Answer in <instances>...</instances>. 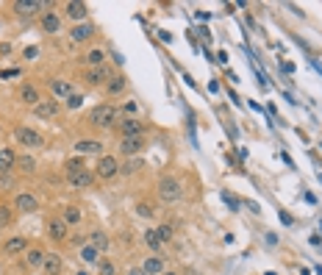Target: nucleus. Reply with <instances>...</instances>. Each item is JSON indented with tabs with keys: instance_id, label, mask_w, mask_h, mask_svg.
<instances>
[{
	"instance_id": "obj_29",
	"label": "nucleus",
	"mask_w": 322,
	"mask_h": 275,
	"mask_svg": "<svg viewBox=\"0 0 322 275\" xmlns=\"http://www.w3.org/2000/svg\"><path fill=\"white\" fill-rule=\"evenodd\" d=\"M86 242H89V245H94V248L100 250V253H103V250H109V236H106L103 231H92Z\"/></svg>"
},
{
	"instance_id": "obj_43",
	"label": "nucleus",
	"mask_w": 322,
	"mask_h": 275,
	"mask_svg": "<svg viewBox=\"0 0 322 275\" xmlns=\"http://www.w3.org/2000/svg\"><path fill=\"white\" fill-rule=\"evenodd\" d=\"M75 275H89V273H86V270H81V273H75Z\"/></svg>"
},
{
	"instance_id": "obj_39",
	"label": "nucleus",
	"mask_w": 322,
	"mask_h": 275,
	"mask_svg": "<svg viewBox=\"0 0 322 275\" xmlns=\"http://www.w3.org/2000/svg\"><path fill=\"white\" fill-rule=\"evenodd\" d=\"M128 275H147V273H144V267H131V270H128Z\"/></svg>"
},
{
	"instance_id": "obj_4",
	"label": "nucleus",
	"mask_w": 322,
	"mask_h": 275,
	"mask_svg": "<svg viewBox=\"0 0 322 275\" xmlns=\"http://www.w3.org/2000/svg\"><path fill=\"white\" fill-rule=\"evenodd\" d=\"M14 139H17L20 145H25V147H42L45 145L42 134H39L36 128H28V125H17V128H14Z\"/></svg>"
},
{
	"instance_id": "obj_32",
	"label": "nucleus",
	"mask_w": 322,
	"mask_h": 275,
	"mask_svg": "<svg viewBox=\"0 0 322 275\" xmlns=\"http://www.w3.org/2000/svg\"><path fill=\"white\" fill-rule=\"evenodd\" d=\"M136 170H142V159H128L125 164H119V172H122V175H134Z\"/></svg>"
},
{
	"instance_id": "obj_2",
	"label": "nucleus",
	"mask_w": 322,
	"mask_h": 275,
	"mask_svg": "<svg viewBox=\"0 0 322 275\" xmlns=\"http://www.w3.org/2000/svg\"><path fill=\"white\" fill-rule=\"evenodd\" d=\"M159 198L164 203H178L184 198V183L175 175H161L159 178Z\"/></svg>"
},
{
	"instance_id": "obj_23",
	"label": "nucleus",
	"mask_w": 322,
	"mask_h": 275,
	"mask_svg": "<svg viewBox=\"0 0 322 275\" xmlns=\"http://www.w3.org/2000/svg\"><path fill=\"white\" fill-rule=\"evenodd\" d=\"M142 267H144V273L147 275H164L167 273V264H164V258L161 256H147Z\"/></svg>"
},
{
	"instance_id": "obj_3",
	"label": "nucleus",
	"mask_w": 322,
	"mask_h": 275,
	"mask_svg": "<svg viewBox=\"0 0 322 275\" xmlns=\"http://www.w3.org/2000/svg\"><path fill=\"white\" fill-rule=\"evenodd\" d=\"M47 9H50L47 0H17V3H14L17 17H36V14H45Z\"/></svg>"
},
{
	"instance_id": "obj_16",
	"label": "nucleus",
	"mask_w": 322,
	"mask_h": 275,
	"mask_svg": "<svg viewBox=\"0 0 322 275\" xmlns=\"http://www.w3.org/2000/svg\"><path fill=\"white\" fill-rule=\"evenodd\" d=\"M59 112H61L59 100H42V103L34 106V114H36V117H42V120H53Z\"/></svg>"
},
{
	"instance_id": "obj_6",
	"label": "nucleus",
	"mask_w": 322,
	"mask_h": 275,
	"mask_svg": "<svg viewBox=\"0 0 322 275\" xmlns=\"http://www.w3.org/2000/svg\"><path fill=\"white\" fill-rule=\"evenodd\" d=\"M114 78V72H111V67H89L84 72V81H86V86H106Z\"/></svg>"
},
{
	"instance_id": "obj_25",
	"label": "nucleus",
	"mask_w": 322,
	"mask_h": 275,
	"mask_svg": "<svg viewBox=\"0 0 322 275\" xmlns=\"http://www.w3.org/2000/svg\"><path fill=\"white\" fill-rule=\"evenodd\" d=\"M103 89H106V95H109V97L122 95V92H125V78H122V75H114V78L109 81V84L103 86Z\"/></svg>"
},
{
	"instance_id": "obj_37",
	"label": "nucleus",
	"mask_w": 322,
	"mask_h": 275,
	"mask_svg": "<svg viewBox=\"0 0 322 275\" xmlns=\"http://www.w3.org/2000/svg\"><path fill=\"white\" fill-rule=\"evenodd\" d=\"M81 103H84V97H81V95L67 97V109H81Z\"/></svg>"
},
{
	"instance_id": "obj_40",
	"label": "nucleus",
	"mask_w": 322,
	"mask_h": 275,
	"mask_svg": "<svg viewBox=\"0 0 322 275\" xmlns=\"http://www.w3.org/2000/svg\"><path fill=\"white\" fill-rule=\"evenodd\" d=\"M0 53H6V56H9V53H11V45H9V42H0Z\"/></svg>"
},
{
	"instance_id": "obj_11",
	"label": "nucleus",
	"mask_w": 322,
	"mask_h": 275,
	"mask_svg": "<svg viewBox=\"0 0 322 275\" xmlns=\"http://www.w3.org/2000/svg\"><path fill=\"white\" fill-rule=\"evenodd\" d=\"M36 208H39V200H36V195H31V192H20L17 198H14V211L31 214V211H36Z\"/></svg>"
},
{
	"instance_id": "obj_5",
	"label": "nucleus",
	"mask_w": 322,
	"mask_h": 275,
	"mask_svg": "<svg viewBox=\"0 0 322 275\" xmlns=\"http://www.w3.org/2000/svg\"><path fill=\"white\" fill-rule=\"evenodd\" d=\"M94 175L103 181H109L114 178V175H119V161H117V156H100L97 159V164H94Z\"/></svg>"
},
{
	"instance_id": "obj_41",
	"label": "nucleus",
	"mask_w": 322,
	"mask_h": 275,
	"mask_svg": "<svg viewBox=\"0 0 322 275\" xmlns=\"http://www.w3.org/2000/svg\"><path fill=\"white\" fill-rule=\"evenodd\" d=\"M125 112H128V114H136V112H139V106H136V103H128Z\"/></svg>"
},
{
	"instance_id": "obj_31",
	"label": "nucleus",
	"mask_w": 322,
	"mask_h": 275,
	"mask_svg": "<svg viewBox=\"0 0 322 275\" xmlns=\"http://www.w3.org/2000/svg\"><path fill=\"white\" fill-rule=\"evenodd\" d=\"M17 170L31 175V172L36 170V159H34V156H28V153L25 156H17Z\"/></svg>"
},
{
	"instance_id": "obj_34",
	"label": "nucleus",
	"mask_w": 322,
	"mask_h": 275,
	"mask_svg": "<svg viewBox=\"0 0 322 275\" xmlns=\"http://www.w3.org/2000/svg\"><path fill=\"white\" fill-rule=\"evenodd\" d=\"M97 270H100V275H117V267H114V261H109V258H100Z\"/></svg>"
},
{
	"instance_id": "obj_10",
	"label": "nucleus",
	"mask_w": 322,
	"mask_h": 275,
	"mask_svg": "<svg viewBox=\"0 0 322 275\" xmlns=\"http://www.w3.org/2000/svg\"><path fill=\"white\" fill-rule=\"evenodd\" d=\"M144 131H147V125H144L139 117L119 120V134H122V137H144Z\"/></svg>"
},
{
	"instance_id": "obj_7",
	"label": "nucleus",
	"mask_w": 322,
	"mask_h": 275,
	"mask_svg": "<svg viewBox=\"0 0 322 275\" xmlns=\"http://www.w3.org/2000/svg\"><path fill=\"white\" fill-rule=\"evenodd\" d=\"M72 150H75L78 156H97V159H100L103 156V142L100 139H78L75 145H72Z\"/></svg>"
},
{
	"instance_id": "obj_13",
	"label": "nucleus",
	"mask_w": 322,
	"mask_h": 275,
	"mask_svg": "<svg viewBox=\"0 0 322 275\" xmlns=\"http://www.w3.org/2000/svg\"><path fill=\"white\" fill-rule=\"evenodd\" d=\"M45 256H47V253H45L42 248H28L25 253H23V267H25V270H36V267L45 264Z\"/></svg>"
},
{
	"instance_id": "obj_27",
	"label": "nucleus",
	"mask_w": 322,
	"mask_h": 275,
	"mask_svg": "<svg viewBox=\"0 0 322 275\" xmlns=\"http://www.w3.org/2000/svg\"><path fill=\"white\" fill-rule=\"evenodd\" d=\"M144 242H147V248H150L156 256H161V248H164V242L159 239L156 228H147V231H144Z\"/></svg>"
},
{
	"instance_id": "obj_9",
	"label": "nucleus",
	"mask_w": 322,
	"mask_h": 275,
	"mask_svg": "<svg viewBox=\"0 0 322 275\" xmlns=\"http://www.w3.org/2000/svg\"><path fill=\"white\" fill-rule=\"evenodd\" d=\"M64 14H67L72 23H86V17H89V6L86 3H81V0H69L67 6H64Z\"/></svg>"
},
{
	"instance_id": "obj_12",
	"label": "nucleus",
	"mask_w": 322,
	"mask_h": 275,
	"mask_svg": "<svg viewBox=\"0 0 322 275\" xmlns=\"http://www.w3.org/2000/svg\"><path fill=\"white\" fill-rule=\"evenodd\" d=\"M144 147V137H122L119 139V150L128 156V159H134V156L142 153Z\"/></svg>"
},
{
	"instance_id": "obj_17",
	"label": "nucleus",
	"mask_w": 322,
	"mask_h": 275,
	"mask_svg": "<svg viewBox=\"0 0 322 275\" xmlns=\"http://www.w3.org/2000/svg\"><path fill=\"white\" fill-rule=\"evenodd\" d=\"M39 25H42L45 34H59L61 31V17L56 11H45L42 17H39Z\"/></svg>"
},
{
	"instance_id": "obj_20",
	"label": "nucleus",
	"mask_w": 322,
	"mask_h": 275,
	"mask_svg": "<svg viewBox=\"0 0 322 275\" xmlns=\"http://www.w3.org/2000/svg\"><path fill=\"white\" fill-rule=\"evenodd\" d=\"M42 270H45V275H61V270H64V261H61L59 253H47V256H45Z\"/></svg>"
},
{
	"instance_id": "obj_18",
	"label": "nucleus",
	"mask_w": 322,
	"mask_h": 275,
	"mask_svg": "<svg viewBox=\"0 0 322 275\" xmlns=\"http://www.w3.org/2000/svg\"><path fill=\"white\" fill-rule=\"evenodd\" d=\"M20 103H25V106H36V103H42V97H39V89H36L34 84H23L20 86Z\"/></svg>"
},
{
	"instance_id": "obj_8",
	"label": "nucleus",
	"mask_w": 322,
	"mask_h": 275,
	"mask_svg": "<svg viewBox=\"0 0 322 275\" xmlns=\"http://www.w3.org/2000/svg\"><path fill=\"white\" fill-rule=\"evenodd\" d=\"M45 228H47V236H50L53 242H64V239H67V233H69V225L64 223L61 217H50Z\"/></svg>"
},
{
	"instance_id": "obj_14",
	"label": "nucleus",
	"mask_w": 322,
	"mask_h": 275,
	"mask_svg": "<svg viewBox=\"0 0 322 275\" xmlns=\"http://www.w3.org/2000/svg\"><path fill=\"white\" fill-rule=\"evenodd\" d=\"M50 95L59 97V100H67V97H72L75 92H72V84H69L67 78H53L50 81Z\"/></svg>"
},
{
	"instance_id": "obj_22",
	"label": "nucleus",
	"mask_w": 322,
	"mask_h": 275,
	"mask_svg": "<svg viewBox=\"0 0 322 275\" xmlns=\"http://www.w3.org/2000/svg\"><path fill=\"white\" fill-rule=\"evenodd\" d=\"M17 167V153L11 150V147H0V172L6 175Z\"/></svg>"
},
{
	"instance_id": "obj_21",
	"label": "nucleus",
	"mask_w": 322,
	"mask_h": 275,
	"mask_svg": "<svg viewBox=\"0 0 322 275\" xmlns=\"http://www.w3.org/2000/svg\"><path fill=\"white\" fill-rule=\"evenodd\" d=\"M78 256H81V261H84V264H100L103 253H100L97 248H94V245L84 242V245H81V253H78Z\"/></svg>"
},
{
	"instance_id": "obj_33",
	"label": "nucleus",
	"mask_w": 322,
	"mask_h": 275,
	"mask_svg": "<svg viewBox=\"0 0 322 275\" xmlns=\"http://www.w3.org/2000/svg\"><path fill=\"white\" fill-rule=\"evenodd\" d=\"M11 223H14V208L0 203V228H9Z\"/></svg>"
},
{
	"instance_id": "obj_36",
	"label": "nucleus",
	"mask_w": 322,
	"mask_h": 275,
	"mask_svg": "<svg viewBox=\"0 0 322 275\" xmlns=\"http://www.w3.org/2000/svg\"><path fill=\"white\" fill-rule=\"evenodd\" d=\"M136 211H139V217H153V206H150V203H139Z\"/></svg>"
},
{
	"instance_id": "obj_38",
	"label": "nucleus",
	"mask_w": 322,
	"mask_h": 275,
	"mask_svg": "<svg viewBox=\"0 0 322 275\" xmlns=\"http://www.w3.org/2000/svg\"><path fill=\"white\" fill-rule=\"evenodd\" d=\"M23 56H25L28 61L36 59V56H39V47H36V45H31V47H25V53H23Z\"/></svg>"
},
{
	"instance_id": "obj_30",
	"label": "nucleus",
	"mask_w": 322,
	"mask_h": 275,
	"mask_svg": "<svg viewBox=\"0 0 322 275\" xmlns=\"http://www.w3.org/2000/svg\"><path fill=\"white\" fill-rule=\"evenodd\" d=\"M86 64L89 67H103V59H106V53L100 50V47H92V50H86Z\"/></svg>"
},
{
	"instance_id": "obj_35",
	"label": "nucleus",
	"mask_w": 322,
	"mask_h": 275,
	"mask_svg": "<svg viewBox=\"0 0 322 275\" xmlns=\"http://www.w3.org/2000/svg\"><path fill=\"white\" fill-rule=\"evenodd\" d=\"M156 233H159V239L167 245V242H172V233H175V231H172L170 225H159V228H156Z\"/></svg>"
},
{
	"instance_id": "obj_28",
	"label": "nucleus",
	"mask_w": 322,
	"mask_h": 275,
	"mask_svg": "<svg viewBox=\"0 0 322 275\" xmlns=\"http://www.w3.org/2000/svg\"><path fill=\"white\" fill-rule=\"evenodd\" d=\"M81 170H86V164H84V159H81V156H75V159H67V161H64V175H67V178L78 175Z\"/></svg>"
},
{
	"instance_id": "obj_15",
	"label": "nucleus",
	"mask_w": 322,
	"mask_h": 275,
	"mask_svg": "<svg viewBox=\"0 0 322 275\" xmlns=\"http://www.w3.org/2000/svg\"><path fill=\"white\" fill-rule=\"evenodd\" d=\"M94 23H81V25H72V31H69V39L72 42H89L94 36Z\"/></svg>"
},
{
	"instance_id": "obj_26",
	"label": "nucleus",
	"mask_w": 322,
	"mask_h": 275,
	"mask_svg": "<svg viewBox=\"0 0 322 275\" xmlns=\"http://www.w3.org/2000/svg\"><path fill=\"white\" fill-rule=\"evenodd\" d=\"M61 220L67 225H78L81 220H84V211L78 206H64V211H61Z\"/></svg>"
},
{
	"instance_id": "obj_19",
	"label": "nucleus",
	"mask_w": 322,
	"mask_h": 275,
	"mask_svg": "<svg viewBox=\"0 0 322 275\" xmlns=\"http://www.w3.org/2000/svg\"><path fill=\"white\" fill-rule=\"evenodd\" d=\"M25 250H28L25 236H11V239L3 245V253H6V256H20V253H25Z\"/></svg>"
},
{
	"instance_id": "obj_42",
	"label": "nucleus",
	"mask_w": 322,
	"mask_h": 275,
	"mask_svg": "<svg viewBox=\"0 0 322 275\" xmlns=\"http://www.w3.org/2000/svg\"><path fill=\"white\" fill-rule=\"evenodd\" d=\"M164 275H181V273H172V270H167V273H164Z\"/></svg>"
},
{
	"instance_id": "obj_1",
	"label": "nucleus",
	"mask_w": 322,
	"mask_h": 275,
	"mask_svg": "<svg viewBox=\"0 0 322 275\" xmlns=\"http://www.w3.org/2000/svg\"><path fill=\"white\" fill-rule=\"evenodd\" d=\"M119 122V109L111 103H100L89 112V125H97V128H114Z\"/></svg>"
},
{
	"instance_id": "obj_24",
	"label": "nucleus",
	"mask_w": 322,
	"mask_h": 275,
	"mask_svg": "<svg viewBox=\"0 0 322 275\" xmlns=\"http://www.w3.org/2000/svg\"><path fill=\"white\" fill-rule=\"evenodd\" d=\"M67 181H69V186H72V189H86V186H92V183H94V172L81 170L78 175H72V178H67Z\"/></svg>"
}]
</instances>
